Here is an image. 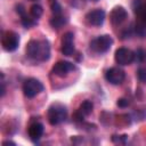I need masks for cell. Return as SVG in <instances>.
I'll return each instance as SVG.
<instances>
[{
    "label": "cell",
    "mask_w": 146,
    "mask_h": 146,
    "mask_svg": "<svg viewBox=\"0 0 146 146\" xmlns=\"http://www.w3.org/2000/svg\"><path fill=\"white\" fill-rule=\"evenodd\" d=\"M129 105V100L125 99V98H120L117 100V106L119 107H127Z\"/></svg>",
    "instance_id": "obj_21"
},
{
    "label": "cell",
    "mask_w": 146,
    "mask_h": 146,
    "mask_svg": "<svg viewBox=\"0 0 146 146\" xmlns=\"http://www.w3.org/2000/svg\"><path fill=\"white\" fill-rule=\"evenodd\" d=\"M137 75H138V79L143 83H146V68H144V67L139 68L138 72H137Z\"/></svg>",
    "instance_id": "obj_20"
},
{
    "label": "cell",
    "mask_w": 146,
    "mask_h": 146,
    "mask_svg": "<svg viewBox=\"0 0 146 146\" xmlns=\"http://www.w3.org/2000/svg\"><path fill=\"white\" fill-rule=\"evenodd\" d=\"M49 3H50V8H51V11L54 15H60L62 14V7L57 0H50Z\"/></svg>",
    "instance_id": "obj_18"
},
{
    "label": "cell",
    "mask_w": 146,
    "mask_h": 146,
    "mask_svg": "<svg viewBox=\"0 0 146 146\" xmlns=\"http://www.w3.org/2000/svg\"><path fill=\"white\" fill-rule=\"evenodd\" d=\"M2 48L6 51H14L19 44V36L13 31H7L2 35Z\"/></svg>",
    "instance_id": "obj_5"
},
{
    "label": "cell",
    "mask_w": 146,
    "mask_h": 146,
    "mask_svg": "<svg viewBox=\"0 0 146 146\" xmlns=\"http://www.w3.org/2000/svg\"><path fill=\"white\" fill-rule=\"evenodd\" d=\"M75 68V66L70 63V62H66V60H60L58 63H56L52 67V73L59 78H64L71 71H73Z\"/></svg>",
    "instance_id": "obj_8"
},
{
    "label": "cell",
    "mask_w": 146,
    "mask_h": 146,
    "mask_svg": "<svg viewBox=\"0 0 146 146\" xmlns=\"http://www.w3.org/2000/svg\"><path fill=\"white\" fill-rule=\"evenodd\" d=\"M135 59L138 60L139 63H144L146 62V51L144 49H138L135 52Z\"/></svg>",
    "instance_id": "obj_19"
},
{
    "label": "cell",
    "mask_w": 146,
    "mask_h": 146,
    "mask_svg": "<svg viewBox=\"0 0 146 146\" xmlns=\"http://www.w3.org/2000/svg\"><path fill=\"white\" fill-rule=\"evenodd\" d=\"M21 22H22L23 26H24V27H26V29H29V27L33 26V25L36 23V22L34 21V18H33L32 16H27V15H26V13H25L24 15H22V16H21Z\"/></svg>",
    "instance_id": "obj_16"
},
{
    "label": "cell",
    "mask_w": 146,
    "mask_h": 146,
    "mask_svg": "<svg viewBox=\"0 0 146 146\" xmlns=\"http://www.w3.org/2000/svg\"><path fill=\"white\" fill-rule=\"evenodd\" d=\"M127 16H128V13H127V10H125L122 6L114 7L113 10H112L111 14H110L111 22H112L114 25H120L121 23H123V22L125 21Z\"/></svg>",
    "instance_id": "obj_11"
},
{
    "label": "cell",
    "mask_w": 146,
    "mask_h": 146,
    "mask_svg": "<svg viewBox=\"0 0 146 146\" xmlns=\"http://www.w3.org/2000/svg\"><path fill=\"white\" fill-rule=\"evenodd\" d=\"M42 7L40 6V5H33L32 7H31V9H30V15L33 17V18H39L41 15H42Z\"/></svg>",
    "instance_id": "obj_17"
},
{
    "label": "cell",
    "mask_w": 146,
    "mask_h": 146,
    "mask_svg": "<svg viewBox=\"0 0 146 146\" xmlns=\"http://www.w3.org/2000/svg\"><path fill=\"white\" fill-rule=\"evenodd\" d=\"M112 43H113L112 38L107 34H104V35H99V36L92 39L90 42V48L95 52L103 54V52H106L111 48Z\"/></svg>",
    "instance_id": "obj_3"
},
{
    "label": "cell",
    "mask_w": 146,
    "mask_h": 146,
    "mask_svg": "<svg viewBox=\"0 0 146 146\" xmlns=\"http://www.w3.org/2000/svg\"><path fill=\"white\" fill-rule=\"evenodd\" d=\"M27 132H29L30 139H31L32 141L36 143V141L41 138V136L43 135V125H42L41 123H39V122H34V123H32V124L29 127Z\"/></svg>",
    "instance_id": "obj_14"
},
{
    "label": "cell",
    "mask_w": 146,
    "mask_h": 146,
    "mask_svg": "<svg viewBox=\"0 0 146 146\" xmlns=\"http://www.w3.org/2000/svg\"><path fill=\"white\" fill-rule=\"evenodd\" d=\"M92 107H94V105H92V103L90 100H84L80 105L79 110L74 113V120L75 121H82L84 116L89 115L92 112Z\"/></svg>",
    "instance_id": "obj_12"
},
{
    "label": "cell",
    "mask_w": 146,
    "mask_h": 146,
    "mask_svg": "<svg viewBox=\"0 0 146 146\" xmlns=\"http://www.w3.org/2000/svg\"><path fill=\"white\" fill-rule=\"evenodd\" d=\"M67 116V110L63 104L55 103L48 108V121L51 125H56L65 121Z\"/></svg>",
    "instance_id": "obj_2"
},
{
    "label": "cell",
    "mask_w": 146,
    "mask_h": 146,
    "mask_svg": "<svg viewBox=\"0 0 146 146\" xmlns=\"http://www.w3.org/2000/svg\"><path fill=\"white\" fill-rule=\"evenodd\" d=\"M124 78H125L124 71L119 67H111L105 73V79L107 80V82L112 84H121Z\"/></svg>",
    "instance_id": "obj_7"
},
{
    "label": "cell",
    "mask_w": 146,
    "mask_h": 146,
    "mask_svg": "<svg viewBox=\"0 0 146 146\" xmlns=\"http://www.w3.org/2000/svg\"><path fill=\"white\" fill-rule=\"evenodd\" d=\"M132 8L138 19L144 25H146V3L143 0H135L132 3Z\"/></svg>",
    "instance_id": "obj_13"
},
{
    "label": "cell",
    "mask_w": 146,
    "mask_h": 146,
    "mask_svg": "<svg viewBox=\"0 0 146 146\" xmlns=\"http://www.w3.org/2000/svg\"><path fill=\"white\" fill-rule=\"evenodd\" d=\"M42 90H43V84L34 78H30V79L25 80V82L23 84V91H24V95L27 98L35 97Z\"/></svg>",
    "instance_id": "obj_4"
},
{
    "label": "cell",
    "mask_w": 146,
    "mask_h": 146,
    "mask_svg": "<svg viewBox=\"0 0 146 146\" xmlns=\"http://www.w3.org/2000/svg\"><path fill=\"white\" fill-rule=\"evenodd\" d=\"M2 144H3V145H8V144H10V145H15V143H13V141H3Z\"/></svg>",
    "instance_id": "obj_23"
},
{
    "label": "cell",
    "mask_w": 146,
    "mask_h": 146,
    "mask_svg": "<svg viewBox=\"0 0 146 146\" xmlns=\"http://www.w3.org/2000/svg\"><path fill=\"white\" fill-rule=\"evenodd\" d=\"M16 11L22 16V15H24L25 14V8H24V6L23 5H18V6H16Z\"/></svg>",
    "instance_id": "obj_22"
},
{
    "label": "cell",
    "mask_w": 146,
    "mask_h": 146,
    "mask_svg": "<svg viewBox=\"0 0 146 146\" xmlns=\"http://www.w3.org/2000/svg\"><path fill=\"white\" fill-rule=\"evenodd\" d=\"M94 1H98V0H94Z\"/></svg>",
    "instance_id": "obj_24"
},
{
    "label": "cell",
    "mask_w": 146,
    "mask_h": 146,
    "mask_svg": "<svg viewBox=\"0 0 146 146\" xmlns=\"http://www.w3.org/2000/svg\"><path fill=\"white\" fill-rule=\"evenodd\" d=\"M65 23H66V18H65L64 16H62V15H54V17H52L51 21H50L51 26L55 27V29L62 27Z\"/></svg>",
    "instance_id": "obj_15"
},
{
    "label": "cell",
    "mask_w": 146,
    "mask_h": 146,
    "mask_svg": "<svg viewBox=\"0 0 146 146\" xmlns=\"http://www.w3.org/2000/svg\"><path fill=\"white\" fill-rule=\"evenodd\" d=\"M114 58L119 65H129L135 60V52L128 48H119L115 51Z\"/></svg>",
    "instance_id": "obj_6"
},
{
    "label": "cell",
    "mask_w": 146,
    "mask_h": 146,
    "mask_svg": "<svg viewBox=\"0 0 146 146\" xmlns=\"http://www.w3.org/2000/svg\"><path fill=\"white\" fill-rule=\"evenodd\" d=\"M26 55L33 60L44 62L50 57V46L47 40H31L26 46Z\"/></svg>",
    "instance_id": "obj_1"
},
{
    "label": "cell",
    "mask_w": 146,
    "mask_h": 146,
    "mask_svg": "<svg viewBox=\"0 0 146 146\" xmlns=\"http://www.w3.org/2000/svg\"><path fill=\"white\" fill-rule=\"evenodd\" d=\"M74 35L72 32H67L62 38V54L65 56H71L74 52V44H73Z\"/></svg>",
    "instance_id": "obj_10"
},
{
    "label": "cell",
    "mask_w": 146,
    "mask_h": 146,
    "mask_svg": "<svg viewBox=\"0 0 146 146\" xmlns=\"http://www.w3.org/2000/svg\"><path fill=\"white\" fill-rule=\"evenodd\" d=\"M31 1H34V0H31Z\"/></svg>",
    "instance_id": "obj_25"
},
{
    "label": "cell",
    "mask_w": 146,
    "mask_h": 146,
    "mask_svg": "<svg viewBox=\"0 0 146 146\" xmlns=\"http://www.w3.org/2000/svg\"><path fill=\"white\" fill-rule=\"evenodd\" d=\"M86 19H87V22H88L90 25L100 26V25L104 23V19H105V11L102 10V9L91 10V11H89V13L86 15Z\"/></svg>",
    "instance_id": "obj_9"
}]
</instances>
